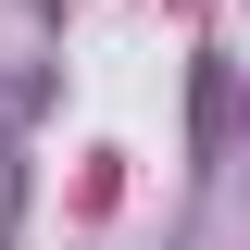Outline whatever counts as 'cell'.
Segmentation results:
<instances>
[{
	"label": "cell",
	"mask_w": 250,
	"mask_h": 250,
	"mask_svg": "<svg viewBox=\"0 0 250 250\" xmlns=\"http://www.w3.org/2000/svg\"><path fill=\"white\" fill-rule=\"evenodd\" d=\"M50 113V75H0V188H13V138Z\"/></svg>",
	"instance_id": "6da1fadb"
}]
</instances>
